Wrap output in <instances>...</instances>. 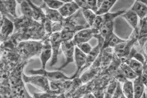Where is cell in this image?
Here are the masks:
<instances>
[{"label": "cell", "mask_w": 147, "mask_h": 98, "mask_svg": "<svg viewBox=\"0 0 147 98\" xmlns=\"http://www.w3.org/2000/svg\"><path fill=\"white\" fill-rule=\"evenodd\" d=\"M6 0H1V2H5Z\"/></svg>", "instance_id": "cell-40"}, {"label": "cell", "mask_w": 147, "mask_h": 98, "mask_svg": "<svg viewBox=\"0 0 147 98\" xmlns=\"http://www.w3.org/2000/svg\"><path fill=\"white\" fill-rule=\"evenodd\" d=\"M50 41L52 49V60L50 64L51 67H52L55 65L58 60L59 51L63 41L61 32H55L51 34L50 37Z\"/></svg>", "instance_id": "cell-3"}, {"label": "cell", "mask_w": 147, "mask_h": 98, "mask_svg": "<svg viewBox=\"0 0 147 98\" xmlns=\"http://www.w3.org/2000/svg\"><path fill=\"white\" fill-rule=\"evenodd\" d=\"M137 1L142 2V3H144V5H145L147 7V0H137Z\"/></svg>", "instance_id": "cell-37"}, {"label": "cell", "mask_w": 147, "mask_h": 98, "mask_svg": "<svg viewBox=\"0 0 147 98\" xmlns=\"http://www.w3.org/2000/svg\"><path fill=\"white\" fill-rule=\"evenodd\" d=\"M73 1L76 2L81 8H84L86 7V0H73Z\"/></svg>", "instance_id": "cell-32"}, {"label": "cell", "mask_w": 147, "mask_h": 98, "mask_svg": "<svg viewBox=\"0 0 147 98\" xmlns=\"http://www.w3.org/2000/svg\"><path fill=\"white\" fill-rule=\"evenodd\" d=\"M122 89L125 98H134V83L130 80H126L123 82Z\"/></svg>", "instance_id": "cell-19"}, {"label": "cell", "mask_w": 147, "mask_h": 98, "mask_svg": "<svg viewBox=\"0 0 147 98\" xmlns=\"http://www.w3.org/2000/svg\"><path fill=\"white\" fill-rule=\"evenodd\" d=\"M112 98H125V96H124L122 87L121 86L120 82H117V87Z\"/></svg>", "instance_id": "cell-30"}, {"label": "cell", "mask_w": 147, "mask_h": 98, "mask_svg": "<svg viewBox=\"0 0 147 98\" xmlns=\"http://www.w3.org/2000/svg\"><path fill=\"white\" fill-rule=\"evenodd\" d=\"M120 70L127 80H134L138 76L125 62H123L120 65Z\"/></svg>", "instance_id": "cell-16"}, {"label": "cell", "mask_w": 147, "mask_h": 98, "mask_svg": "<svg viewBox=\"0 0 147 98\" xmlns=\"http://www.w3.org/2000/svg\"><path fill=\"white\" fill-rule=\"evenodd\" d=\"M1 19V39L5 40L13 31V23L10 19L3 15Z\"/></svg>", "instance_id": "cell-7"}, {"label": "cell", "mask_w": 147, "mask_h": 98, "mask_svg": "<svg viewBox=\"0 0 147 98\" xmlns=\"http://www.w3.org/2000/svg\"><path fill=\"white\" fill-rule=\"evenodd\" d=\"M58 1L63 2L64 3H68V2H72L73 0H58Z\"/></svg>", "instance_id": "cell-36"}, {"label": "cell", "mask_w": 147, "mask_h": 98, "mask_svg": "<svg viewBox=\"0 0 147 98\" xmlns=\"http://www.w3.org/2000/svg\"><path fill=\"white\" fill-rule=\"evenodd\" d=\"M29 73L32 75H42L45 76L50 81H60V80H72L71 77L66 76L65 74L60 71H48L45 69L40 68L38 69H32L29 71Z\"/></svg>", "instance_id": "cell-2"}, {"label": "cell", "mask_w": 147, "mask_h": 98, "mask_svg": "<svg viewBox=\"0 0 147 98\" xmlns=\"http://www.w3.org/2000/svg\"><path fill=\"white\" fill-rule=\"evenodd\" d=\"M84 98H95V96H94V94H93L92 93H88V94H86L85 96H84Z\"/></svg>", "instance_id": "cell-34"}, {"label": "cell", "mask_w": 147, "mask_h": 98, "mask_svg": "<svg viewBox=\"0 0 147 98\" xmlns=\"http://www.w3.org/2000/svg\"><path fill=\"white\" fill-rule=\"evenodd\" d=\"M23 80L26 83H29L44 92H49L50 90L49 80L45 76L39 75H34L28 76L23 74Z\"/></svg>", "instance_id": "cell-1"}, {"label": "cell", "mask_w": 147, "mask_h": 98, "mask_svg": "<svg viewBox=\"0 0 147 98\" xmlns=\"http://www.w3.org/2000/svg\"><path fill=\"white\" fill-rule=\"evenodd\" d=\"M75 46L76 45L74 43L73 40L62 41L61 48L65 56L66 61L61 66L57 69L58 70H61L67 66L69 64L74 62Z\"/></svg>", "instance_id": "cell-4"}, {"label": "cell", "mask_w": 147, "mask_h": 98, "mask_svg": "<svg viewBox=\"0 0 147 98\" xmlns=\"http://www.w3.org/2000/svg\"><path fill=\"white\" fill-rule=\"evenodd\" d=\"M82 12L85 21L90 27H92L97 16L96 14L88 8H82Z\"/></svg>", "instance_id": "cell-21"}, {"label": "cell", "mask_w": 147, "mask_h": 98, "mask_svg": "<svg viewBox=\"0 0 147 98\" xmlns=\"http://www.w3.org/2000/svg\"><path fill=\"white\" fill-rule=\"evenodd\" d=\"M146 95V97H147V92H146V94H145Z\"/></svg>", "instance_id": "cell-41"}, {"label": "cell", "mask_w": 147, "mask_h": 98, "mask_svg": "<svg viewBox=\"0 0 147 98\" xmlns=\"http://www.w3.org/2000/svg\"><path fill=\"white\" fill-rule=\"evenodd\" d=\"M121 16L132 27L134 30L138 29L139 17L136 12L131 8L128 11H125Z\"/></svg>", "instance_id": "cell-11"}, {"label": "cell", "mask_w": 147, "mask_h": 98, "mask_svg": "<svg viewBox=\"0 0 147 98\" xmlns=\"http://www.w3.org/2000/svg\"><path fill=\"white\" fill-rule=\"evenodd\" d=\"M41 7L43 10L46 18L48 20L53 22H62L63 21L64 18L61 15L58 9L50 8L44 3Z\"/></svg>", "instance_id": "cell-10"}, {"label": "cell", "mask_w": 147, "mask_h": 98, "mask_svg": "<svg viewBox=\"0 0 147 98\" xmlns=\"http://www.w3.org/2000/svg\"><path fill=\"white\" fill-rule=\"evenodd\" d=\"M84 8H88L93 11L96 14L99 8L97 0H86V7Z\"/></svg>", "instance_id": "cell-27"}, {"label": "cell", "mask_w": 147, "mask_h": 98, "mask_svg": "<svg viewBox=\"0 0 147 98\" xmlns=\"http://www.w3.org/2000/svg\"><path fill=\"white\" fill-rule=\"evenodd\" d=\"M44 3H45L47 6L55 9H59V8L62 7L64 3L60 2L58 0H43Z\"/></svg>", "instance_id": "cell-26"}, {"label": "cell", "mask_w": 147, "mask_h": 98, "mask_svg": "<svg viewBox=\"0 0 147 98\" xmlns=\"http://www.w3.org/2000/svg\"><path fill=\"white\" fill-rule=\"evenodd\" d=\"M16 1H17V3H19V4H20V3H21L24 0H16Z\"/></svg>", "instance_id": "cell-39"}, {"label": "cell", "mask_w": 147, "mask_h": 98, "mask_svg": "<svg viewBox=\"0 0 147 98\" xmlns=\"http://www.w3.org/2000/svg\"><path fill=\"white\" fill-rule=\"evenodd\" d=\"M125 11V10H121L116 12H107V14H104L101 15L102 19L103 20L104 24L105 22H109V21H113L117 17L121 16Z\"/></svg>", "instance_id": "cell-24"}, {"label": "cell", "mask_w": 147, "mask_h": 98, "mask_svg": "<svg viewBox=\"0 0 147 98\" xmlns=\"http://www.w3.org/2000/svg\"><path fill=\"white\" fill-rule=\"evenodd\" d=\"M118 0H104L96 12L97 15H102L110 11Z\"/></svg>", "instance_id": "cell-17"}, {"label": "cell", "mask_w": 147, "mask_h": 98, "mask_svg": "<svg viewBox=\"0 0 147 98\" xmlns=\"http://www.w3.org/2000/svg\"><path fill=\"white\" fill-rule=\"evenodd\" d=\"M80 7L74 1L64 3L58 10L64 18H67L72 16L80 9Z\"/></svg>", "instance_id": "cell-8"}, {"label": "cell", "mask_w": 147, "mask_h": 98, "mask_svg": "<svg viewBox=\"0 0 147 98\" xmlns=\"http://www.w3.org/2000/svg\"><path fill=\"white\" fill-rule=\"evenodd\" d=\"M140 28H139L138 41L141 48L147 41V23L146 18L140 20Z\"/></svg>", "instance_id": "cell-13"}, {"label": "cell", "mask_w": 147, "mask_h": 98, "mask_svg": "<svg viewBox=\"0 0 147 98\" xmlns=\"http://www.w3.org/2000/svg\"><path fill=\"white\" fill-rule=\"evenodd\" d=\"M27 1L31 5L34 12V15H33L32 18H34L35 20H42L43 21L45 20L46 17L41 7H38L34 5V3L30 1V0H27Z\"/></svg>", "instance_id": "cell-20"}, {"label": "cell", "mask_w": 147, "mask_h": 98, "mask_svg": "<svg viewBox=\"0 0 147 98\" xmlns=\"http://www.w3.org/2000/svg\"><path fill=\"white\" fill-rule=\"evenodd\" d=\"M131 9L138 15L140 20L147 16V7L142 2L136 0Z\"/></svg>", "instance_id": "cell-14"}, {"label": "cell", "mask_w": 147, "mask_h": 98, "mask_svg": "<svg viewBox=\"0 0 147 98\" xmlns=\"http://www.w3.org/2000/svg\"><path fill=\"white\" fill-rule=\"evenodd\" d=\"M54 94L48 93V92H44L42 93H35L34 95V97L35 98H53V97H57V96L55 95Z\"/></svg>", "instance_id": "cell-31"}, {"label": "cell", "mask_w": 147, "mask_h": 98, "mask_svg": "<svg viewBox=\"0 0 147 98\" xmlns=\"http://www.w3.org/2000/svg\"><path fill=\"white\" fill-rule=\"evenodd\" d=\"M134 98H139L143 97L144 94L145 85L142 82L140 76L134 80Z\"/></svg>", "instance_id": "cell-15"}, {"label": "cell", "mask_w": 147, "mask_h": 98, "mask_svg": "<svg viewBox=\"0 0 147 98\" xmlns=\"http://www.w3.org/2000/svg\"><path fill=\"white\" fill-rule=\"evenodd\" d=\"M99 33V30L93 28L82 29L76 33L73 41L76 46L80 43L87 42L96 34Z\"/></svg>", "instance_id": "cell-5"}, {"label": "cell", "mask_w": 147, "mask_h": 98, "mask_svg": "<svg viewBox=\"0 0 147 98\" xmlns=\"http://www.w3.org/2000/svg\"><path fill=\"white\" fill-rule=\"evenodd\" d=\"M104 44L102 47V49L107 48L109 47H115L116 45L119 44L125 41V39H123L116 35L114 32L110 33V34L107 35L104 38Z\"/></svg>", "instance_id": "cell-12"}, {"label": "cell", "mask_w": 147, "mask_h": 98, "mask_svg": "<svg viewBox=\"0 0 147 98\" xmlns=\"http://www.w3.org/2000/svg\"><path fill=\"white\" fill-rule=\"evenodd\" d=\"M142 49H143V50L144 51V53H145L147 57V41L145 44V45H144V46H143Z\"/></svg>", "instance_id": "cell-35"}, {"label": "cell", "mask_w": 147, "mask_h": 98, "mask_svg": "<svg viewBox=\"0 0 147 98\" xmlns=\"http://www.w3.org/2000/svg\"><path fill=\"white\" fill-rule=\"evenodd\" d=\"M87 58V55L84 53L77 46H76L74 59L75 60L77 70L73 76H71L72 80L75 78L78 74L81 73L82 68H84L86 63Z\"/></svg>", "instance_id": "cell-6"}, {"label": "cell", "mask_w": 147, "mask_h": 98, "mask_svg": "<svg viewBox=\"0 0 147 98\" xmlns=\"http://www.w3.org/2000/svg\"><path fill=\"white\" fill-rule=\"evenodd\" d=\"M117 82H113L109 85L107 87V90L105 93V97L106 98H111L113 95L114 92L115 91L117 87Z\"/></svg>", "instance_id": "cell-29"}, {"label": "cell", "mask_w": 147, "mask_h": 98, "mask_svg": "<svg viewBox=\"0 0 147 98\" xmlns=\"http://www.w3.org/2000/svg\"><path fill=\"white\" fill-rule=\"evenodd\" d=\"M125 62L130 67L138 76L142 75L143 70V64L140 62L136 60L134 58H130L125 60Z\"/></svg>", "instance_id": "cell-18"}, {"label": "cell", "mask_w": 147, "mask_h": 98, "mask_svg": "<svg viewBox=\"0 0 147 98\" xmlns=\"http://www.w3.org/2000/svg\"><path fill=\"white\" fill-rule=\"evenodd\" d=\"M99 34L103 38L113 32V21L105 22L99 29Z\"/></svg>", "instance_id": "cell-22"}, {"label": "cell", "mask_w": 147, "mask_h": 98, "mask_svg": "<svg viewBox=\"0 0 147 98\" xmlns=\"http://www.w3.org/2000/svg\"><path fill=\"white\" fill-rule=\"evenodd\" d=\"M20 5L23 15L28 18H32L34 12L31 5L27 0H24Z\"/></svg>", "instance_id": "cell-23"}, {"label": "cell", "mask_w": 147, "mask_h": 98, "mask_svg": "<svg viewBox=\"0 0 147 98\" xmlns=\"http://www.w3.org/2000/svg\"><path fill=\"white\" fill-rule=\"evenodd\" d=\"M77 46L86 55H88L92 50V47L88 43L84 42L77 45Z\"/></svg>", "instance_id": "cell-28"}, {"label": "cell", "mask_w": 147, "mask_h": 98, "mask_svg": "<svg viewBox=\"0 0 147 98\" xmlns=\"http://www.w3.org/2000/svg\"><path fill=\"white\" fill-rule=\"evenodd\" d=\"M104 1V0H97V2H98V7L100 6L101 3H102V2Z\"/></svg>", "instance_id": "cell-38"}, {"label": "cell", "mask_w": 147, "mask_h": 98, "mask_svg": "<svg viewBox=\"0 0 147 98\" xmlns=\"http://www.w3.org/2000/svg\"><path fill=\"white\" fill-rule=\"evenodd\" d=\"M42 68L45 69L47 62L52 57V49L50 41L46 40L41 46L40 55Z\"/></svg>", "instance_id": "cell-9"}, {"label": "cell", "mask_w": 147, "mask_h": 98, "mask_svg": "<svg viewBox=\"0 0 147 98\" xmlns=\"http://www.w3.org/2000/svg\"><path fill=\"white\" fill-rule=\"evenodd\" d=\"M143 74L147 75V63H146V62L143 64Z\"/></svg>", "instance_id": "cell-33"}, {"label": "cell", "mask_w": 147, "mask_h": 98, "mask_svg": "<svg viewBox=\"0 0 147 98\" xmlns=\"http://www.w3.org/2000/svg\"><path fill=\"white\" fill-rule=\"evenodd\" d=\"M13 93L18 97H30L25 87L23 85H20L14 87Z\"/></svg>", "instance_id": "cell-25"}]
</instances>
